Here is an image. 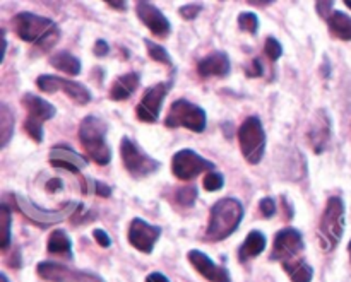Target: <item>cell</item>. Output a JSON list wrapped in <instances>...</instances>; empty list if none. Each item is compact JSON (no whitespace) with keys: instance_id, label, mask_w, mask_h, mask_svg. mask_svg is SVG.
Instances as JSON below:
<instances>
[{"instance_id":"obj_1","label":"cell","mask_w":351,"mask_h":282,"mask_svg":"<svg viewBox=\"0 0 351 282\" xmlns=\"http://www.w3.org/2000/svg\"><path fill=\"white\" fill-rule=\"evenodd\" d=\"M14 33L19 40L34 44L41 53L51 50L60 40V29L51 19L33 12H19L12 19Z\"/></svg>"},{"instance_id":"obj_2","label":"cell","mask_w":351,"mask_h":282,"mask_svg":"<svg viewBox=\"0 0 351 282\" xmlns=\"http://www.w3.org/2000/svg\"><path fill=\"white\" fill-rule=\"evenodd\" d=\"M243 219V205L237 198H221L216 202L209 212V222L206 228V242H223L239 229Z\"/></svg>"},{"instance_id":"obj_3","label":"cell","mask_w":351,"mask_h":282,"mask_svg":"<svg viewBox=\"0 0 351 282\" xmlns=\"http://www.w3.org/2000/svg\"><path fill=\"white\" fill-rule=\"evenodd\" d=\"M106 132H108V125L99 116L88 115L79 123V140L89 159H93L99 166H106L112 159V151L106 144Z\"/></svg>"},{"instance_id":"obj_4","label":"cell","mask_w":351,"mask_h":282,"mask_svg":"<svg viewBox=\"0 0 351 282\" xmlns=\"http://www.w3.org/2000/svg\"><path fill=\"white\" fill-rule=\"evenodd\" d=\"M345 233V202L341 197H329L319 222V245L324 252H332Z\"/></svg>"},{"instance_id":"obj_5","label":"cell","mask_w":351,"mask_h":282,"mask_svg":"<svg viewBox=\"0 0 351 282\" xmlns=\"http://www.w3.org/2000/svg\"><path fill=\"white\" fill-rule=\"evenodd\" d=\"M14 202H16V207L24 218L29 222H33L34 226H40V228H48V226L60 225L65 219L72 218L75 214V211L79 209L81 202H69L64 204L58 209H41L34 204L29 198L23 197V195H12Z\"/></svg>"},{"instance_id":"obj_6","label":"cell","mask_w":351,"mask_h":282,"mask_svg":"<svg viewBox=\"0 0 351 282\" xmlns=\"http://www.w3.org/2000/svg\"><path fill=\"white\" fill-rule=\"evenodd\" d=\"M208 116L206 112L199 105L187 101V99H177L171 103L167 116H165V125L168 129H187L191 132L201 133L206 130Z\"/></svg>"},{"instance_id":"obj_7","label":"cell","mask_w":351,"mask_h":282,"mask_svg":"<svg viewBox=\"0 0 351 282\" xmlns=\"http://www.w3.org/2000/svg\"><path fill=\"white\" fill-rule=\"evenodd\" d=\"M239 144L243 157L249 164H259L266 151V132L261 118L249 116L239 129Z\"/></svg>"},{"instance_id":"obj_8","label":"cell","mask_w":351,"mask_h":282,"mask_svg":"<svg viewBox=\"0 0 351 282\" xmlns=\"http://www.w3.org/2000/svg\"><path fill=\"white\" fill-rule=\"evenodd\" d=\"M24 108L27 110V118L24 122V132L40 144L43 140V123L48 122L55 116V106L50 105L47 99L40 98V96L33 94V92H26L21 98Z\"/></svg>"},{"instance_id":"obj_9","label":"cell","mask_w":351,"mask_h":282,"mask_svg":"<svg viewBox=\"0 0 351 282\" xmlns=\"http://www.w3.org/2000/svg\"><path fill=\"white\" fill-rule=\"evenodd\" d=\"M120 156H122V163L125 166L127 173L132 178H137V180L156 173L161 166L160 161L144 153L129 137H123L120 140Z\"/></svg>"},{"instance_id":"obj_10","label":"cell","mask_w":351,"mask_h":282,"mask_svg":"<svg viewBox=\"0 0 351 282\" xmlns=\"http://www.w3.org/2000/svg\"><path fill=\"white\" fill-rule=\"evenodd\" d=\"M171 171L175 177L182 181L194 180L201 173H211L215 171V163L204 159L192 149H182L173 154L171 159Z\"/></svg>"},{"instance_id":"obj_11","label":"cell","mask_w":351,"mask_h":282,"mask_svg":"<svg viewBox=\"0 0 351 282\" xmlns=\"http://www.w3.org/2000/svg\"><path fill=\"white\" fill-rule=\"evenodd\" d=\"M36 86L40 91L43 92H57L62 91L64 94H67L75 105H88L91 101V92L86 86H82L81 82L75 81H69V79H62L57 77V75H50V74H43L36 79Z\"/></svg>"},{"instance_id":"obj_12","label":"cell","mask_w":351,"mask_h":282,"mask_svg":"<svg viewBox=\"0 0 351 282\" xmlns=\"http://www.w3.org/2000/svg\"><path fill=\"white\" fill-rule=\"evenodd\" d=\"M173 86V81L168 82H158V84L151 86L146 89V92L141 98L139 105L136 108V115L141 122L144 123H156L160 118L161 106H163L165 98H167L168 91Z\"/></svg>"},{"instance_id":"obj_13","label":"cell","mask_w":351,"mask_h":282,"mask_svg":"<svg viewBox=\"0 0 351 282\" xmlns=\"http://www.w3.org/2000/svg\"><path fill=\"white\" fill-rule=\"evenodd\" d=\"M304 248L305 245L302 233L297 228H283L274 236L271 260L288 262V260L297 259L298 253L304 252Z\"/></svg>"},{"instance_id":"obj_14","label":"cell","mask_w":351,"mask_h":282,"mask_svg":"<svg viewBox=\"0 0 351 282\" xmlns=\"http://www.w3.org/2000/svg\"><path fill=\"white\" fill-rule=\"evenodd\" d=\"M161 233L163 231H161L160 226L149 225L144 219L136 218L130 221L127 240H129L132 248L139 250L141 253H146V255H151L154 250V245L160 240Z\"/></svg>"},{"instance_id":"obj_15","label":"cell","mask_w":351,"mask_h":282,"mask_svg":"<svg viewBox=\"0 0 351 282\" xmlns=\"http://www.w3.org/2000/svg\"><path fill=\"white\" fill-rule=\"evenodd\" d=\"M36 274L47 282H105L101 277L91 272L69 269L53 262H40L36 266Z\"/></svg>"},{"instance_id":"obj_16","label":"cell","mask_w":351,"mask_h":282,"mask_svg":"<svg viewBox=\"0 0 351 282\" xmlns=\"http://www.w3.org/2000/svg\"><path fill=\"white\" fill-rule=\"evenodd\" d=\"M136 14L139 17L141 23L158 38H167L171 33V24L168 21V17L158 9L154 3L149 2H141L136 3Z\"/></svg>"},{"instance_id":"obj_17","label":"cell","mask_w":351,"mask_h":282,"mask_svg":"<svg viewBox=\"0 0 351 282\" xmlns=\"http://www.w3.org/2000/svg\"><path fill=\"white\" fill-rule=\"evenodd\" d=\"M187 260L191 262V266L201 274L204 279L209 282H232L228 269L221 266H216L204 252L201 250H191L187 253Z\"/></svg>"},{"instance_id":"obj_18","label":"cell","mask_w":351,"mask_h":282,"mask_svg":"<svg viewBox=\"0 0 351 282\" xmlns=\"http://www.w3.org/2000/svg\"><path fill=\"white\" fill-rule=\"evenodd\" d=\"M307 139L315 154H322L328 149L329 139H331V120H329L326 110H319L314 115L311 127H308Z\"/></svg>"},{"instance_id":"obj_19","label":"cell","mask_w":351,"mask_h":282,"mask_svg":"<svg viewBox=\"0 0 351 282\" xmlns=\"http://www.w3.org/2000/svg\"><path fill=\"white\" fill-rule=\"evenodd\" d=\"M48 161H50L53 168H62V170H67L74 175H79L88 166L86 157H82L81 154H77L75 151L69 149L65 146L51 147L50 154H48Z\"/></svg>"},{"instance_id":"obj_20","label":"cell","mask_w":351,"mask_h":282,"mask_svg":"<svg viewBox=\"0 0 351 282\" xmlns=\"http://www.w3.org/2000/svg\"><path fill=\"white\" fill-rule=\"evenodd\" d=\"M230 58L225 51H215L197 64V74L201 77H226L230 74Z\"/></svg>"},{"instance_id":"obj_21","label":"cell","mask_w":351,"mask_h":282,"mask_svg":"<svg viewBox=\"0 0 351 282\" xmlns=\"http://www.w3.org/2000/svg\"><path fill=\"white\" fill-rule=\"evenodd\" d=\"M141 84V77L137 72H129V74H123L120 75L119 79H115L110 88V99L113 101H125L129 99L130 96L136 92V89L139 88Z\"/></svg>"},{"instance_id":"obj_22","label":"cell","mask_w":351,"mask_h":282,"mask_svg":"<svg viewBox=\"0 0 351 282\" xmlns=\"http://www.w3.org/2000/svg\"><path fill=\"white\" fill-rule=\"evenodd\" d=\"M264 250H266V236H264V233L254 229V231H250L249 235H247L245 242L240 245L239 260L242 264L249 262V260L256 259L257 255H261Z\"/></svg>"},{"instance_id":"obj_23","label":"cell","mask_w":351,"mask_h":282,"mask_svg":"<svg viewBox=\"0 0 351 282\" xmlns=\"http://www.w3.org/2000/svg\"><path fill=\"white\" fill-rule=\"evenodd\" d=\"M329 33L336 40L351 41V17L341 10H335L328 19Z\"/></svg>"},{"instance_id":"obj_24","label":"cell","mask_w":351,"mask_h":282,"mask_svg":"<svg viewBox=\"0 0 351 282\" xmlns=\"http://www.w3.org/2000/svg\"><path fill=\"white\" fill-rule=\"evenodd\" d=\"M283 269L291 282H312L314 279V269L300 259L283 262Z\"/></svg>"},{"instance_id":"obj_25","label":"cell","mask_w":351,"mask_h":282,"mask_svg":"<svg viewBox=\"0 0 351 282\" xmlns=\"http://www.w3.org/2000/svg\"><path fill=\"white\" fill-rule=\"evenodd\" d=\"M47 250L51 255H62V257H72V242L69 238L67 233L64 229H55L50 235L47 243Z\"/></svg>"},{"instance_id":"obj_26","label":"cell","mask_w":351,"mask_h":282,"mask_svg":"<svg viewBox=\"0 0 351 282\" xmlns=\"http://www.w3.org/2000/svg\"><path fill=\"white\" fill-rule=\"evenodd\" d=\"M50 64L53 65L57 70L64 72L69 75H79L81 74V60L69 51H57L50 57Z\"/></svg>"},{"instance_id":"obj_27","label":"cell","mask_w":351,"mask_h":282,"mask_svg":"<svg viewBox=\"0 0 351 282\" xmlns=\"http://www.w3.org/2000/svg\"><path fill=\"white\" fill-rule=\"evenodd\" d=\"M12 132H14V115L9 110V106L2 105V108H0V144H2V147L9 144L10 137H12Z\"/></svg>"},{"instance_id":"obj_28","label":"cell","mask_w":351,"mask_h":282,"mask_svg":"<svg viewBox=\"0 0 351 282\" xmlns=\"http://www.w3.org/2000/svg\"><path fill=\"white\" fill-rule=\"evenodd\" d=\"M144 44H146V48H147V55H149V57L153 58L154 62H158V64L168 65V67H171V65H173V62H171V57L168 55V51L165 50L161 44L154 43V41H151V40H144Z\"/></svg>"},{"instance_id":"obj_29","label":"cell","mask_w":351,"mask_h":282,"mask_svg":"<svg viewBox=\"0 0 351 282\" xmlns=\"http://www.w3.org/2000/svg\"><path fill=\"white\" fill-rule=\"evenodd\" d=\"M0 228H2V238H0V248L5 252L10 245V211L5 204L0 207Z\"/></svg>"},{"instance_id":"obj_30","label":"cell","mask_w":351,"mask_h":282,"mask_svg":"<svg viewBox=\"0 0 351 282\" xmlns=\"http://www.w3.org/2000/svg\"><path fill=\"white\" fill-rule=\"evenodd\" d=\"M197 198V188L195 187H180L173 192V201L180 207H192Z\"/></svg>"},{"instance_id":"obj_31","label":"cell","mask_w":351,"mask_h":282,"mask_svg":"<svg viewBox=\"0 0 351 282\" xmlns=\"http://www.w3.org/2000/svg\"><path fill=\"white\" fill-rule=\"evenodd\" d=\"M239 27L242 31H245V33L249 34H256L257 29H259V19H257V16L254 12H242L239 16Z\"/></svg>"},{"instance_id":"obj_32","label":"cell","mask_w":351,"mask_h":282,"mask_svg":"<svg viewBox=\"0 0 351 282\" xmlns=\"http://www.w3.org/2000/svg\"><path fill=\"white\" fill-rule=\"evenodd\" d=\"M202 185H204L206 192H218L221 190L223 185H225V178H223V175L218 173V171H211V173H208L204 177Z\"/></svg>"},{"instance_id":"obj_33","label":"cell","mask_w":351,"mask_h":282,"mask_svg":"<svg viewBox=\"0 0 351 282\" xmlns=\"http://www.w3.org/2000/svg\"><path fill=\"white\" fill-rule=\"evenodd\" d=\"M264 53H266V57L269 58L271 62H276L278 58L283 55V47H281V43L276 38L269 36L266 40V43H264Z\"/></svg>"},{"instance_id":"obj_34","label":"cell","mask_w":351,"mask_h":282,"mask_svg":"<svg viewBox=\"0 0 351 282\" xmlns=\"http://www.w3.org/2000/svg\"><path fill=\"white\" fill-rule=\"evenodd\" d=\"M259 211L266 219L273 218V216L276 214V202H274V198L264 197L263 201L259 202Z\"/></svg>"},{"instance_id":"obj_35","label":"cell","mask_w":351,"mask_h":282,"mask_svg":"<svg viewBox=\"0 0 351 282\" xmlns=\"http://www.w3.org/2000/svg\"><path fill=\"white\" fill-rule=\"evenodd\" d=\"M202 5L201 3H187V5L180 7V16L184 17L185 21H192L201 14Z\"/></svg>"},{"instance_id":"obj_36","label":"cell","mask_w":351,"mask_h":282,"mask_svg":"<svg viewBox=\"0 0 351 282\" xmlns=\"http://www.w3.org/2000/svg\"><path fill=\"white\" fill-rule=\"evenodd\" d=\"M93 238L96 240V243H98L99 246H103V248H108L110 245H112V238H110L108 235H106L105 231H103V229H95V231H93Z\"/></svg>"},{"instance_id":"obj_37","label":"cell","mask_w":351,"mask_h":282,"mask_svg":"<svg viewBox=\"0 0 351 282\" xmlns=\"http://www.w3.org/2000/svg\"><path fill=\"white\" fill-rule=\"evenodd\" d=\"M245 74L249 75V77H261V75H263V64H261L259 58L252 60L249 64V67H245Z\"/></svg>"},{"instance_id":"obj_38","label":"cell","mask_w":351,"mask_h":282,"mask_svg":"<svg viewBox=\"0 0 351 282\" xmlns=\"http://www.w3.org/2000/svg\"><path fill=\"white\" fill-rule=\"evenodd\" d=\"M93 192H95L96 195H99V197H110V195H112V188L98 180L93 181Z\"/></svg>"},{"instance_id":"obj_39","label":"cell","mask_w":351,"mask_h":282,"mask_svg":"<svg viewBox=\"0 0 351 282\" xmlns=\"http://www.w3.org/2000/svg\"><path fill=\"white\" fill-rule=\"evenodd\" d=\"M331 7H332V2H315V9H317V12L321 14L326 21H328L329 16L335 12V10H331Z\"/></svg>"},{"instance_id":"obj_40","label":"cell","mask_w":351,"mask_h":282,"mask_svg":"<svg viewBox=\"0 0 351 282\" xmlns=\"http://www.w3.org/2000/svg\"><path fill=\"white\" fill-rule=\"evenodd\" d=\"M47 192L48 194H57V192H60L62 188H64V181L60 180V178H51V180L47 181Z\"/></svg>"},{"instance_id":"obj_41","label":"cell","mask_w":351,"mask_h":282,"mask_svg":"<svg viewBox=\"0 0 351 282\" xmlns=\"http://www.w3.org/2000/svg\"><path fill=\"white\" fill-rule=\"evenodd\" d=\"M110 53V44L105 40H98L95 43V55L96 57H106Z\"/></svg>"},{"instance_id":"obj_42","label":"cell","mask_w":351,"mask_h":282,"mask_svg":"<svg viewBox=\"0 0 351 282\" xmlns=\"http://www.w3.org/2000/svg\"><path fill=\"white\" fill-rule=\"evenodd\" d=\"M146 282H170V281H168V277H165L163 274L153 272L146 277Z\"/></svg>"},{"instance_id":"obj_43","label":"cell","mask_w":351,"mask_h":282,"mask_svg":"<svg viewBox=\"0 0 351 282\" xmlns=\"http://www.w3.org/2000/svg\"><path fill=\"white\" fill-rule=\"evenodd\" d=\"M106 5L112 7V9H115V10H125L127 3L125 2H106Z\"/></svg>"},{"instance_id":"obj_44","label":"cell","mask_w":351,"mask_h":282,"mask_svg":"<svg viewBox=\"0 0 351 282\" xmlns=\"http://www.w3.org/2000/svg\"><path fill=\"white\" fill-rule=\"evenodd\" d=\"M250 5H257V7H269L273 2H249Z\"/></svg>"},{"instance_id":"obj_45","label":"cell","mask_w":351,"mask_h":282,"mask_svg":"<svg viewBox=\"0 0 351 282\" xmlns=\"http://www.w3.org/2000/svg\"><path fill=\"white\" fill-rule=\"evenodd\" d=\"M0 282H9V279H7L5 274H2V276H0Z\"/></svg>"},{"instance_id":"obj_46","label":"cell","mask_w":351,"mask_h":282,"mask_svg":"<svg viewBox=\"0 0 351 282\" xmlns=\"http://www.w3.org/2000/svg\"><path fill=\"white\" fill-rule=\"evenodd\" d=\"M345 5H346V7H350V9H351V0H346Z\"/></svg>"},{"instance_id":"obj_47","label":"cell","mask_w":351,"mask_h":282,"mask_svg":"<svg viewBox=\"0 0 351 282\" xmlns=\"http://www.w3.org/2000/svg\"><path fill=\"white\" fill-rule=\"evenodd\" d=\"M348 253H350V259H351V242L348 243Z\"/></svg>"}]
</instances>
